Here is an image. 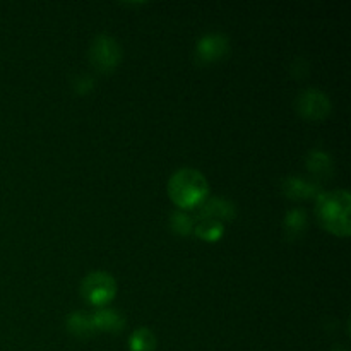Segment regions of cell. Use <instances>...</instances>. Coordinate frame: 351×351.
<instances>
[{
    "mask_svg": "<svg viewBox=\"0 0 351 351\" xmlns=\"http://www.w3.org/2000/svg\"><path fill=\"white\" fill-rule=\"evenodd\" d=\"M81 297L93 307L105 308L117 297V281L106 271H93L82 280Z\"/></svg>",
    "mask_w": 351,
    "mask_h": 351,
    "instance_id": "3957f363",
    "label": "cell"
},
{
    "mask_svg": "<svg viewBox=\"0 0 351 351\" xmlns=\"http://www.w3.org/2000/svg\"><path fill=\"white\" fill-rule=\"evenodd\" d=\"M122 60V47L110 34H98L89 47V62L99 72L115 71Z\"/></svg>",
    "mask_w": 351,
    "mask_h": 351,
    "instance_id": "277c9868",
    "label": "cell"
},
{
    "mask_svg": "<svg viewBox=\"0 0 351 351\" xmlns=\"http://www.w3.org/2000/svg\"><path fill=\"white\" fill-rule=\"evenodd\" d=\"M208 194V178L194 168H182L168 180V195L171 202L184 211H191L204 204Z\"/></svg>",
    "mask_w": 351,
    "mask_h": 351,
    "instance_id": "6da1fadb",
    "label": "cell"
},
{
    "mask_svg": "<svg viewBox=\"0 0 351 351\" xmlns=\"http://www.w3.org/2000/svg\"><path fill=\"white\" fill-rule=\"evenodd\" d=\"M308 170L314 171L317 175H326L332 167V161L329 158L328 153L324 151H314V153L308 154Z\"/></svg>",
    "mask_w": 351,
    "mask_h": 351,
    "instance_id": "5bb4252c",
    "label": "cell"
},
{
    "mask_svg": "<svg viewBox=\"0 0 351 351\" xmlns=\"http://www.w3.org/2000/svg\"><path fill=\"white\" fill-rule=\"evenodd\" d=\"M295 106H297V112L308 120H322L331 113V101L328 95L319 89L302 91L295 101Z\"/></svg>",
    "mask_w": 351,
    "mask_h": 351,
    "instance_id": "5b68a950",
    "label": "cell"
},
{
    "mask_svg": "<svg viewBox=\"0 0 351 351\" xmlns=\"http://www.w3.org/2000/svg\"><path fill=\"white\" fill-rule=\"evenodd\" d=\"M93 324H95L96 332H122L125 328V317L122 312L115 311V308H98L95 314H91Z\"/></svg>",
    "mask_w": 351,
    "mask_h": 351,
    "instance_id": "52a82bcc",
    "label": "cell"
},
{
    "mask_svg": "<svg viewBox=\"0 0 351 351\" xmlns=\"http://www.w3.org/2000/svg\"><path fill=\"white\" fill-rule=\"evenodd\" d=\"M65 326H67V331L71 332L72 336H75V338H89V336H93L96 332L91 314H88V312L84 311H77L69 314Z\"/></svg>",
    "mask_w": 351,
    "mask_h": 351,
    "instance_id": "30bf717a",
    "label": "cell"
},
{
    "mask_svg": "<svg viewBox=\"0 0 351 351\" xmlns=\"http://www.w3.org/2000/svg\"><path fill=\"white\" fill-rule=\"evenodd\" d=\"M305 219H307V216L302 209H293L291 213H288L287 219H285V226L291 233H300L305 226Z\"/></svg>",
    "mask_w": 351,
    "mask_h": 351,
    "instance_id": "9a60e30c",
    "label": "cell"
},
{
    "mask_svg": "<svg viewBox=\"0 0 351 351\" xmlns=\"http://www.w3.org/2000/svg\"><path fill=\"white\" fill-rule=\"evenodd\" d=\"M283 187H285V192H287V195H290V197L293 199L311 197V195L317 191V187H315L314 184L304 180V178H295V177L287 178Z\"/></svg>",
    "mask_w": 351,
    "mask_h": 351,
    "instance_id": "7c38bea8",
    "label": "cell"
},
{
    "mask_svg": "<svg viewBox=\"0 0 351 351\" xmlns=\"http://www.w3.org/2000/svg\"><path fill=\"white\" fill-rule=\"evenodd\" d=\"M156 336L147 328H137L129 338L130 351H154L156 350Z\"/></svg>",
    "mask_w": 351,
    "mask_h": 351,
    "instance_id": "8fae6325",
    "label": "cell"
},
{
    "mask_svg": "<svg viewBox=\"0 0 351 351\" xmlns=\"http://www.w3.org/2000/svg\"><path fill=\"white\" fill-rule=\"evenodd\" d=\"M170 228L173 230L177 235H191L194 232V218H191L185 213L177 211L170 216Z\"/></svg>",
    "mask_w": 351,
    "mask_h": 351,
    "instance_id": "4fadbf2b",
    "label": "cell"
},
{
    "mask_svg": "<svg viewBox=\"0 0 351 351\" xmlns=\"http://www.w3.org/2000/svg\"><path fill=\"white\" fill-rule=\"evenodd\" d=\"M230 51V40L221 33H211L197 41L195 53L201 62H215Z\"/></svg>",
    "mask_w": 351,
    "mask_h": 351,
    "instance_id": "8992f818",
    "label": "cell"
},
{
    "mask_svg": "<svg viewBox=\"0 0 351 351\" xmlns=\"http://www.w3.org/2000/svg\"><path fill=\"white\" fill-rule=\"evenodd\" d=\"M237 215V208L232 201L223 197H213L209 201H206L201 206V211L199 216H208V218L219 219L221 223L232 221Z\"/></svg>",
    "mask_w": 351,
    "mask_h": 351,
    "instance_id": "ba28073f",
    "label": "cell"
},
{
    "mask_svg": "<svg viewBox=\"0 0 351 351\" xmlns=\"http://www.w3.org/2000/svg\"><path fill=\"white\" fill-rule=\"evenodd\" d=\"M194 233L204 242H218L225 233V223L208 216H197V221H194Z\"/></svg>",
    "mask_w": 351,
    "mask_h": 351,
    "instance_id": "9c48e42d",
    "label": "cell"
},
{
    "mask_svg": "<svg viewBox=\"0 0 351 351\" xmlns=\"http://www.w3.org/2000/svg\"><path fill=\"white\" fill-rule=\"evenodd\" d=\"M351 195L345 189L322 192L315 202V216L329 233L338 237H350L351 233Z\"/></svg>",
    "mask_w": 351,
    "mask_h": 351,
    "instance_id": "7a4b0ae2",
    "label": "cell"
}]
</instances>
